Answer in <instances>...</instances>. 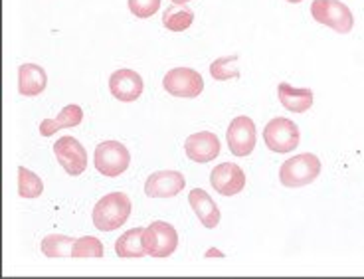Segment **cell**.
I'll return each mask as SVG.
<instances>
[{
	"mask_svg": "<svg viewBox=\"0 0 364 279\" xmlns=\"http://www.w3.org/2000/svg\"><path fill=\"white\" fill-rule=\"evenodd\" d=\"M131 216V200L125 192H111L93 208V226L101 232H113Z\"/></svg>",
	"mask_w": 364,
	"mask_h": 279,
	"instance_id": "cell-1",
	"label": "cell"
},
{
	"mask_svg": "<svg viewBox=\"0 0 364 279\" xmlns=\"http://www.w3.org/2000/svg\"><path fill=\"white\" fill-rule=\"evenodd\" d=\"M321 174V161L317 154L303 153L285 161L279 169V180L287 189H299L315 182Z\"/></svg>",
	"mask_w": 364,
	"mask_h": 279,
	"instance_id": "cell-2",
	"label": "cell"
},
{
	"mask_svg": "<svg viewBox=\"0 0 364 279\" xmlns=\"http://www.w3.org/2000/svg\"><path fill=\"white\" fill-rule=\"evenodd\" d=\"M93 162H95L97 172H101L103 177L115 179L129 169L131 154H129L127 147L119 141H103L95 147Z\"/></svg>",
	"mask_w": 364,
	"mask_h": 279,
	"instance_id": "cell-3",
	"label": "cell"
},
{
	"mask_svg": "<svg viewBox=\"0 0 364 279\" xmlns=\"http://www.w3.org/2000/svg\"><path fill=\"white\" fill-rule=\"evenodd\" d=\"M311 14L318 24L333 28L338 34H348L355 26L353 12L341 0H315L311 4Z\"/></svg>",
	"mask_w": 364,
	"mask_h": 279,
	"instance_id": "cell-4",
	"label": "cell"
},
{
	"mask_svg": "<svg viewBox=\"0 0 364 279\" xmlns=\"http://www.w3.org/2000/svg\"><path fill=\"white\" fill-rule=\"evenodd\" d=\"M264 141L273 153H291L299 147L301 131L291 119L275 117L264 129Z\"/></svg>",
	"mask_w": 364,
	"mask_h": 279,
	"instance_id": "cell-5",
	"label": "cell"
},
{
	"mask_svg": "<svg viewBox=\"0 0 364 279\" xmlns=\"http://www.w3.org/2000/svg\"><path fill=\"white\" fill-rule=\"evenodd\" d=\"M163 88L174 98L194 100L204 91V80L196 70L191 68H174L166 72L163 80Z\"/></svg>",
	"mask_w": 364,
	"mask_h": 279,
	"instance_id": "cell-6",
	"label": "cell"
},
{
	"mask_svg": "<svg viewBox=\"0 0 364 279\" xmlns=\"http://www.w3.org/2000/svg\"><path fill=\"white\" fill-rule=\"evenodd\" d=\"M145 248L146 256H153V258L173 256L178 248V234H176L174 226L159 220L145 228Z\"/></svg>",
	"mask_w": 364,
	"mask_h": 279,
	"instance_id": "cell-7",
	"label": "cell"
},
{
	"mask_svg": "<svg viewBox=\"0 0 364 279\" xmlns=\"http://www.w3.org/2000/svg\"><path fill=\"white\" fill-rule=\"evenodd\" d=\"M54 154L70 177H80L87 169V151L75 137H62L54 143Z\"/></svg>",
	"mask_w": 364,
	"mask_h": 279,
	"instance_id": "cell-8",
	"label": "cell"
},
{
	"mask_svg": "<svg viewBox=\"0 0 364 279\" xmlns=\"http://www.w3.org/2000/svg\"><path fill=\"white\" fill-rule=\"evenodd\" d=\"M226 141L230 153L236 157H247L255 149V123L246 115L232 119L226 131Z\"/></svg>",
	"mask_w": 364,
	"mask_h": 279,
	"instance_id": "cell-9",
	"label": "cell"
},
{
	"mask_svg": "<svg viewBox=\"0 0 364 279\" xmlns=\"http://www.w3.org/2000/svg\"><path fill=\"white\" fill-rule=\"evenodd\" d=\"M210 184L222 196H236L246 186V174L236 162H222L210 172Z\"/></svg>",
	"mask_w": 364,
	"mask_h": 279,
	"instance_id": "cell-10",
	"label": "cell"
},
{
	"mask_svg": "<svg viewBox=\"0 0 364 279\" xmlns=\"http://www.w3.org/2000/svg\"><path fill=\"white\" fill-rule=\"evenodd\" d=\"M186 186V180L176 171L153 172L145 182V194L149 199H174Z\"/></svg>",
	"mask_w": 364,
	"mask_h": 279,
	"instance_id": "cell-11",
	"label": "cell"
},
{
	"mask_svg": "<svg viewBox=\"0 0 364 279\" xmlns=\"http://www.w3.org/2000/svg\"><path fill=\"white\" fill-rule=\"evenodd\" d=\"M143 90H145L143 78L133 70H117V72L111 73L109 91L115 100L131 103V101H136L143 95Z\"/></svg>",
	"mask_w": 364,
	"mask_h": 279,
	"instance_id": "cell-12",
	"label": "cell"
},
{
	"mask_svg": "<svg viewBox=\"0 0 364 279\" xmlns=\"http://www.w3.org/2000/svg\"><path fill=\"white\" fill-rule=\"evenodd\" d=\"M186 157L194 162H210L218 159L220 154V139L210 131L194 133L184 141Z\"/></svg>",
	"mask_w": 364,
	"mask_h": 279,
	"instance_id": "cell-13",
	"label": "cell"
},
{
	"mask_svg": "<svg viewBox=\"0 0 364 279\" xmlns=\"http://www.w3.org/2000/svg\"><path fill=\"white\" fill-rule=\"evenodd\" d=\"M188 204H191L194 214L198 216V220H200V224L204 228L212 230V228H216L220 224L222 214H220L216 202L212 200V196H210L206 190L192 189L191 194H188Z\"/></svg>",
	"mask_w": 364,
	"mask_h": 279,
	"instance_id": "cell-14",
	"label": "cell"
},
{
	"mask_svg": "<svg viewBox=\"0 0 364 279\" xmlns=\"http://www.w3.org/2000/svg\"><path fill=\"white\" fill-rule=\"evenodd\" d=\"M48 85V75L38 63H22L18 68V91L24 98H36Z\"/></svg>",
	"mask_w": 364,
	"mask_h": 279,
	"instance_id": "cell-15",
	"label": "cell"
},
{
	"mask_svg": "<svg viewBox=\"0 0 364 279\" xmlns=\"http://www.w3.org/2000/svg\"><path fill=\"white\" fill-rule=\"evenodd\" d=\"M277 95H279V101H282L283 107L289 109L293 113H305L313 105V91L293 88L291 83H287V81L279 83Z\"/></svg>",
	"mask_w": 364,
	"mask_h": 279,
	"instance_id": "cell-16",
	"label": "cell"
},
{
	"mask_svg": "<svg viewBox=\"0 0 364 279\" xmlns=\"http://www.w3.org/2000/svg\"><path fill=\"white\" fill-rule=\"evenodd\" d=\"M83 121V111L80 105H65L55 119H44L40 123V135L42 137H52L58 133L60 129H72L77 127Z\"/></svg>",
	"mask_w": 364,
	"mask_h": 279,
	"instance_id": "cell-17",
	"label": "cell"
},
{
	"mask_svg": "<svg viewBox=\"0 0 364 279\" xmlns=\"http://www.w3.org/2000/svg\"><path fill=\"white\" fill-rule=\"evenodd\" d=\"M115 252L119 258H143L146 256L145 248V230L133 228L123 236H119L115 242Z\"/></svg>",
	"mask_w": 364,
	"mask_h": 279,
	"instance_id": "cell-18",
	"label": "cell"
},
{
	"mask_svg": "<svg viewBox=\"0 0 364 279\" xmlns=\"http://www.w3.org/2000/svg\"><path fill=\"white\" fill-rule=\"evenodd\" d=\"M194 22V12L186 4H171L163 12V24L171 32H184Z\"/></svg>",
	"mask_w": 364,
	"mask_h": 279,
	"instance_id": "cell-19",
	"label": "cell"
},
{
	"mask_svg": "<svg viewBox=\"0 0 364 279\" xmlns=\"http://www.w3.org/2000/svg\"><path fill=\"white\" fill-rule=\"evenodd\" d=\"M75 238L62 234H50L42 240V253L48 258H72Z\"/></svg>",
	"mask_w": 364,
	"mask_h": 279,
	"instance_id": "cell-20",
	"label": "cell"
},
{
	"mask_svg": "<svg viewBox=\"0 0 364 279\" xmlns=\"http://www.w3.org/2000/svg\"><path fill=\"white\" fill-rule=\"evenodd\" d=\"M44 192V182L26 167L18 169V194L22 199H38Z\"/></svg>",
	"mask_w": 364,
	"mask_h": 279,
	"instance_id": "cell-21",
	"label": "cell"
},
{
	"mask_svg": "<svg viewBox=\"0 0 364 279\" xmlns=\"http://www.w3.org/2000/svg\"><path fill=\"white\" fill-rule=\"evenodd\" d=\"M103 256V243L93 236L75 238L72 248V258H101Z\"/></svg>",
	"mask_w": 364,
	"mask_h": 279,
	"instance_id": "cell-22",
	"label": "cell"
},
{
	"mask_svg": "<svg viewBox=\"0 0 364 279\" xmlns=\"http://www.w3.org/2000/svg\"><path fill=\"white\" fill-rule=\"evenodd\" d=\"M236 60H237L236 54L214 60L212 65H210V75L218 81H228V80H234V78H240V72H237L236 68H230V65H228V63L236 62Z\"/></svg>",
	"mask_w": 364,
	"mask_h": 279,
	"instance_id": "cell-23",
	"label": "cell"
},
{
	"mask_svg": "<svg viewBox=\"0 0 364 279\" xmlns=\"http://www.w3.org/2000/svg\"><path fill=\"white\" fill-rule=\"evenodd\" d=\"M161 0H129V10L136 19H151L159 12Z\"/></svg>",
	"mask_w": 364,
	"mask_h": 279,
	"instance_id": "cell-24",
	"label": "cell"
},
{
	"mask_svg": "<svg viewBox=\"0 0 364 279\" xmlns=\"http://www.w3.org/2000/svg\"><path fill=\"white\" fill-rule=\"evenodd\" d=\"M171 2H173V4H188L191 0H171Z\"/></svg>",
	"mask_w": 364,
	"mask_h": 279,
	"instance_id": "cell-25",
	"label": "cell"
},
{
	"mask_svg": "<svg viewBox=\"0 0 364 279\" xmlns=\"http://www.w3.org/2000/svg\"><path fill=\"white\" fill-rule=\"evenodd\" d=\"M287 2H291V4H299V2H303V0H287Z\"/></svg>",
	"mask_w": 364,
	"mask_h": 279,
	"instance_id": "cell-26",
	"label": "cell"
}]
</instances>
